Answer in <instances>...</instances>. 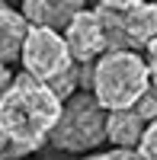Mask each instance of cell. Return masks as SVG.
Wrapping results in <instances>:
<instances>
[{
  "label": "cell",
  "instance_id": "9c48e42d",
  "mask_svg": "<svg viewBox=\"0 0 157 160\" xmlns=\"http://www.w3.org/2000/svg\"><path fill=\"white\" fill-rule=\"evenodd\" d=\"M26 35H29V22L23 19V13L0 3V68L19 58Z\"/></svg>",
  "mask_w": 157,
  "mask_h": 160
},
{
  "label": "cell",
  "instance_id": "277c9868",
  "mask_svg": "<svg viewBox=\"0 0 157 160\" xmlns=\"http://www.w3.org/2000/svg\"><path fill=\"white\" fill-rule=\"evenodd\" d=\"M19 61H23V74L35 77L38 83H51V80H58L61 74H68L74 68V58L64 45V35L51 32V29H38V26H29Z\"/></svg>",
  "mask_w": 157,
  "mask_h": 160
},
{
  "label": "cell",
  "instance_id": "4fadbf2b",
  "mask_svg": "<svg viewBox=\"0 0 157 160\" xmlns=\"http://www.w3.org/2000/svg\"><path fill=\"white\" fill-rule=\"evenodd\" d=\"M84 160H141L135 151H106V154H90Z\"/></svg>",
  "mask_w": 157,
  "mask_h": 160
},
{
  "label": "cell",
  "instance_id": "2e32d148",
  "mask_svg": "<svg viewBox=\"0 0 157 160\" xmlns=\"http://www.w3.org/2000/svg\"><path fill=\"white\" fill-rule=\"evenodd\" d=\"M42 160H61V157H42Z\"/></svg>",
  "mask_w": 157,
  "mask_h": 160
},
{
  "label": "cell",
  "instance_id": "6da1fadb",
  "mask_svg": "<svg viewBox=\"0 0 157 160\" xmlns=\"http://www.w3.org/2000/svg\"><path fill=\"white\" fill-rule=\"evenodd\" d=\"M61 106L64 102L48 90V83H38L29 74H13V83L0 96V135L13 157L32 154L51 138Z\"/></svg>",
  "mask_w": 157,
  "mask_h": 160
},
{
  "label": "cell",
  "instance_id": "8fae6325",
  "mask_svg": "<svg viewBox=\"0 0 157 160\" xmlns=\"http://www.w3.org/2000/svg\"><path fill=\"white\" fill-rule=\"evenodd\" d=\"M141 160H157V122H151L144 128V138H141L138 151H135Z\"/></svg>",
  "mask_w": 157,
  "mask_h": 160
},
{
  "label": "cell",
  "instance_id": "8992f818",
  "mask_svg": "<svg viewBox=\"0 0 157 160\" xmlns=\"http://www.w3.org/2000/svg\"><path fill=\"white\" fill-rule=\"evenodd\" d=\"M119 16H122V29L128 45L135 48H148L157 38V7L154 3H141V0H119Z\"/></svg>",
  "mask_w": 157,
  "mask_h": 160
},
{
  "label": "cell",
  "instance_id": "e0dca14e",
  "mask_svg": "<svg viewBox=\"0 0 157 160\" xmlns=\"http://www.w3.org/2000/svg\"><path fill=\"white\" fill-rule=\"evenodd\" d=\"M0 160H3V157H0Z\"/></svg>",
  "mask_w": 157,
  "mask_h": 160
},
{
  "label": "cell",
  "instance_id": "3957f363",
  "mask_svg": "<svg viewBox=\"0 0 157 160\" xmlns=\"http://www.w3.org/2000/svg\"><path fill=\"white\" fill-rule=\"evenodd\" d=\"M48 141L61 154H87L106 141V112L99 109L93 93L80 90L61 106V118Z\"/></svg>",
  "mask_w": 157,
  "mask_h": 160
},
{
  "label": "cell",
  "instance_id": "7c38bea8",
  "mask_svg": "<svg viewBox=\"0 0 157 160\" xmlns=\"http://www.w3.org/2000/svg\"><path fill=\"white\" fill-rule=\"evenodd\" d=\"M144 68H148V77H151V87H157V38L144 48Z\"/></svg>",
  "mask_w": 157,
  "mask_h": 160
},
{
  "label": "cell",
  "instance_id": "9a60e30c",
  "mask_svg": "<svg viewBox=\"0 0 157 160\" xmlns=\"http://www.w3.org/2000/svg\"><path fill=\"white\" fill-rule=\"evenodd\" d=\"M3 148H7V141H3V135H0V151H3Z\"/></svg>",
  "mask_w": 157,
  "mask_h": 160
},
{
  "label": "cell",
  "instance_id": "5bb4252c",
  "mask_svg": "<svg viewBox=\"0 0 157 160\" xmlns=\"http://www.w3.org/2000/svg\"><path fill=\"white\" fill-rule=\"evenodd\" d=\"M10 83H13V74H10L7 68H0V96H3V90H7Z\"/></svg>",
  "mask_w": 157,
  "mask_h": 160
},
{
  "label": "cell",
  "instance_id": "52a82bcc",
  "mask_svg": "<svg viewBox=\"0 0 157 160\" xmlns=\"http://www.w3.org/2000/svg\"><path fill=\"white\" fill-rule=\"evenodd\" d=\"M80 0H26L23 3V19L29 26H38V29H51L58 32L61 26L68 29V22L80 13Z\"/></svg>",
  "mask_w": 157,
  "mask_h": 160
},
{
  "label": "cell",
  "instance_id": "30bf717a",
  "mask_svg": "<svg viewBox=\"0 0 157 160\" xmlns=\"http://www.w3.org/2000/svg\"><path fill=\"white\" fill-rule=\"evenodd\" d=\"M135 115H138L144 125L157 122V87H148V90H144V96L135 102Z\"/></svg>",
  "mask_w": 157,
  "mask_h": 160
},
{
  "label": "cell",
  "instance_id": "7a4b0ae2",
  "mask_svg": "<svg viewBox=\"0 0 157 160\" xmlns=\"http://www.w3.org/2000/svg\"><path fill=\"white\" fill-rule=\"evenodd\" d=\"M151 87L144 58L138 51H109L90 68V93L103 112L135 109V102Z\"/></svg>",
  "mask_w": 157,
  "mask_h": 160
},
{
  "label": "cell",
  "instance_id": "5b68a950",
  "mask_svg": "<svg viewBox=\"0 0 157 160\" xmlns=\"http://www.w3.org/2000/svg\"><path fill=\"white\" fill-rule=\"evenodd\" d=\"M64 45H68L74 64H93L96 58L106 55L103 45V29L93 10H80L64 29Z\"/></svg>",
  "mask_w": 157,
  "mask_h": 160
},
{
  "label": "cell",
  "instance_id": "ba28073f",
  "mask_svg": "<svg viewBox=\"0 0 157 160\" xmlns=\"http://www.w3.org/2000/svg\"><path fill=\"white\" fill-rule=\"evenodd\" d=\"M144 128L148 125L135 115V109L106 112V141H112V151H138Z\"/></svg>",
  "mask_w": 157,
  "mask_h": 160
}]
</instances>
